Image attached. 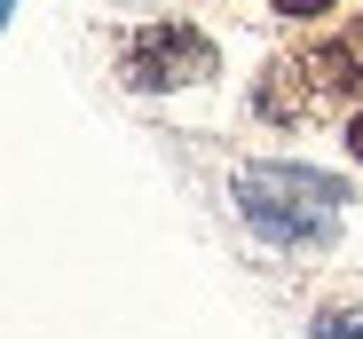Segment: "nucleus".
I'll use <instances>...</instances> for the list:
<instances>
[{
    "mask_svg": "<svg viewBox=\"0 0 363 339\" xmlns=\"http://www.w3.org/2000/svg\"><path fill=\"white\" fill-rule=\"evenodd\" d=\"M316 339H363V308H332V316H316Z\"/></svg>",
    "mask_w": 363,
    "mask_h": 339,
    "instance_id": "4",
    "label": "nucleus"
},
{
    "mask_svg": "<svg viewBox=\"0 0 363 339\" xmlns=\"http://www.w3.org/2000/svg\"><path fill=\"white\" fill-rule=\"evenodd\" d=\"M213 71H221V47H213V32L182 24V16H166V24H135L127 40H118V87H127V95H174V87H206Z\"/></svg>",
    "mask_w": 363,
    "mask_h": 339,
    "instance_id": "3",
    "label": "nucleus"
},
{
    "mask_svg": "<svg viewBox=\"0 0 363 339\" xmlns=\"http://www.w3.org/2000/svg\"><path fill=\"white\" fill-rule=\"evenodd\" d=\"M229 197H237V221L284 253L332 245L347 221V182L324 174V166H300V158H245Z\"/></svg>",
    "mask_w": 363,
    "mask_h": 339,
    "instance_id": "2",
    "label": "nucleus"
},
{
    "mask_svg": "<svg viewBox=\"0 0 363 339\" xmlns=\"http://www.w3.org/2000/svg\"><path fill=\"white\" fill-rule=\"evenodd\" d=\"M269 8H277V16H292V24H308V16H332L340 0H269Z\"/></svg>",
    "mask_w": 363,
    "mask_h": 339,
    "instance_id": "5",
    "label": "nucleus"
},
{
    "mask_svg": "<svg viewBox=\"0 0 363 339\" xmlns=\"http://www.w3.org/2000/svg\"><path fill=\"white\" fill-rule=\"evenodd\" d=\"M347 150H355V166H363V110L347 119Z\"/></svg>",
    "mask_w": 363,
    "mask_h": 339,
    "instance_id": "6",
    "label": "nucleus"
},
{
    "mask_svg": "<svg viewBox=\"0 0 363 339\" xmlns=\"http://www.w3.org/2000/svg\"><path fill=\"white\" fill-rule=\"evenodd\" d=\"M355 110H363V16L269 55L253 79L261 127H316V119H355Z\"/></svg>",
    "mask_w": 363,
    "mask_h": 339,
    "instance_id": "1",
    "label": "nucleus"
}]
</instances>
